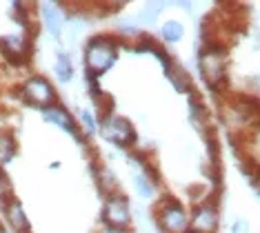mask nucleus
Returning a JSON list of instances; mask_svg holds the SVG:
<instances>
[{
    "mask_svg": "<svg viewBox=\"0 0 260 233\" xmlns=\"http://www.w3.org/2000/svg\"><path fill=\"white\" fill-rule=\"evenodd\" d=\"M43 116H45L47 122H54L56 127H60L62 131H67V134L76 136L80 142H85V138L80 136V124L76 122V118L67 109H64L62 105H56V107H51V109H45Z\"/></svg>",
    "mask_w": 260,
    "mask_h": 233,
    "instance_id": "9",
    "label": "nucleus"
},
{
    "mask_svg": "<svg viewBox=\"0 0 260 233\" xmlns=\"http://www.w3.org/2000/svg\"><path fill=\"white\" fill-rule=\"evenodd\" d=\"M187 233H196V231H187Z\"/></svg>",
    "mask_w": 260,
    "mask_h": 233,
    "instance_id": "24",
    "label": "nucleus"
},
{
    "mask_svg": "<svg viewBox=\"0 0 260 233\" xmlns=\"http://www.w3.org/2000/svg\"><path fill=\"white\" fill-rule=\"evenodd\" d=\"M153 220L162 233H187L189 231V209L180 200L165 195L153 207Z\"/></svg>",
    "mask_w": 260,
    "mask_h": 233,
    "instance_id": "3",
    "label": "nucleus"
},
{
    "mask_svg": "<svg viewBox=\"0 0 260 233\" xmlns=\"http://www.w3.org/2000/svg\"><path fill=\"white\" fill-rule=\"evenodd\" d=\"M122 47V40L114 34H96L85 43L82 58H85V69L89 82H96V78L114 67L118 60V51Z\"/></svg>",
    "mask_w": 260,
    "mask_h": 233,
    "instance_id": "1",
    "label": "nucleus"
},
{
    "mask_svg": "<svg viewBox=\"0 0 260 233\" xmlns=\"http://www.w3.org/2000/svg\"><path fill=\"white\" fill-rule=\"evenodd\" d=\"M93 173H96V180H98V187L100 191L107 195H114V193H120V187H118V180L111 176V171H107L105 167H93Z\"/></svg>",
    "mask_w": 260,
    "mask_h": 233,
    "instance_id": "12",
    "label": "nucleus"
},
{
    "mask_svg": "<svg viewBox=\"0 0 260 233\" xmlns=\"http://www.w3.org/2000/svg\"><path fill=\"white\" fill-rule=\"evenodd\" d=\"M20 95L27 105L36 107V109H43V111L60 105L54 85H51L45 76H29L20 87Z\"/></svg>",
    "mask_w": 260,
    "mask_h": 233,
    "instance_id": "4",
    "label": "nucleus"
},
{
    "mask_svg": "<svg viewBox=\"0 0 260 233\" xmlns=\"http://www.w3.org/2000/svg\"><path fill=\"white\" fill-rule=\"evenodd\" d=\"M134 187H136V191H138L140 195H143V198H151V195L156 193V184H153L149 178H147L143 171H138V169L134 171Z\"/></svg>",
    "mask_w": 260,
    "mask_h": 233,
    "instance_id": "16",
    "label": "nucleus"
},
{
    "mask_svg": "<svg viewBox=\"0 0 260 233\" xmlns=\"http://www.w3.org/2000/svg\"><path fill=\"white\" fill-rule=\"evenodd\" d=\"M100 134H103L105 140H109L111 145L120 147V149H129L136 145L138 136H136L134 124L122 116H116V113H109V116L100 118Z\"/></svg>",
    "mask_w": 260,
    "mask_h": 233,
    "instance_id": "6",
    "label": "nucleus"
},
{
    "mask_svg": "<svg viewBox=\"0 0 260 233\" xmlns=\"http://www.w3.org/2000/svg\"><path fill=\"white\" fill-rule=\"evenodd\" d=\"M3 209H5V218H7L9 226H11V229H14L16 233H31V226H29L27 213H25V209H22L20 200L16 198V195L5 202Z\"/></svg>",
    "mask_w": 260,
    "mask_h": 233,
    "instance_id": "10",
    "label": "nucleus"
},
{
    "mask_svg": "<svg viewBox=\"0 0 260 233\" xmlns=\"http://www.w3.org/2000/svg\"><path fill=\"white\" fill-rule=\"evenodd\" d=\"M229 233H249V226H247L245 220H236L234 226H232V231Z\"/></svg>",
    "mask_w": 260,
    "mask_h": 233,
    "instance_id": "21",
    "label": "nucleus"
},
{
    "mask_svg": "<svg viewBox=\"0 0 260 233\" xmlns=\"http://www.w3.org/2000/svg\"><path fill=\"white\" fill-rule=\"evenodd\" d=\"M251 182H253V187H256V189H258V193H260V167H258V171H256V173H253Z\"/></svg>",
    "mask_w": 260,
    "mask_h": 233,
    "instance_id": "23",
    "label": "nucleus"
},
{
    "mask_svg": "<svg viewBox=\"0 0 260 233\" xmlns=\"http://www.w3.org/2000/svg\"><path fill=\"white\" fill-rule=\"evenodd\" d=\"M56 76H58V80L60 82H69L72 80V76H74V67H72V60H69V56L67 53H58V58H56Z\"/></svg>",
    "mask_w": 260,
    "mask_h": 233,
    "instance_id": "17",
    "label": "nucleus"
},
{
    "mask_svg": "<svg viewBox=\"0 0 260 233\" xmlns=\"http://www.w3.org/2000/svg\"><path fill=\"white\" fill-rule=\"evenodd\" d=\"M165 74H167V78H169L171 85L176 87V91H180V93H193L191 78H189V74L180 67L178 62H174L169 69H165Z\"/></svg>",
    "mask_w": 260,
    "mask_h": 233,
    "instance_id": "11",
    "label": "nucleus"
},
{
    "mask_svg": "<svg viewBox=\"0 0 260 233\" xmlns=\"http://www.w3.org/2000/svg\"><path fill=\"white\" fill-rule=\"evenodd\" d=\"M43 20L47 29H49L54 36H60V29H62V16L58 11V5H43Z\"/></svg>",
    "mask_w": 260,
    "mask_h": 233,
    "instance_id": "13",
    "label": "nucleus"
},
{
    "mask_svg": "<svg viewBox=\"0 0 260 233\" xmlns=\"http://www.w3.org/2000/svg\"><path fill=\"white\" fill-rule=\"evenodd\" d=\"M218 226H220V207L216 193L189 209V231L218 233Z\"/></svg>",
    "mask_w": 260,
    "mask_h": 233,
    "instance_id": "5",
    "label": "nucleus"
},
{
    "mask_svg": "<svg viewBox=\"0 0 260 233\" xmlns=\"http://www.w3.org/2000/svg\"><path fill=\"white\" fill-rule=\"evenodd\" d=\"M9 198H14V187H11L7 173H5L3 167H0V202L5 205V202H7Z\"/></svg>",
    "mask_w": 260,
    "mask_h": 233,
    "instance_id": "19",
    "label": "nucleus"
},
{
    "mask_svg": "<svg viewBox=\"0 0 260 233\" xmlns=\"http://www.w3.org/2000/svg\"><path fill=\"white\" fill-rule=\"evenodd\" d=\"M198 71L209 91H222L229 74V47L218 43H205L198 53Z\"/></svg>",
    "mask_w": 260,
    "mask_h": 233,
    "instance_id": "2",
    "label": "nucleus"
},
{
    "mask_svg": "<svg viewBox=\"0 0 260 233\" xmlns=\"http://www.w3.org/2000/svg\"><path fill=\"white\" fill-rule=\"evenodd\" d=\"M100 220H103L105 226H120V229L132 226V207H129V200L125 198L122 191L105 198L103 209H100Z\"/></svg>",
    "mask_w": 260,
    "mask_h": 233,
    "instance_id": "7",
    "label": "nucleus"
},
{
    "mask_svg": "<svg viewBox=\"0 0 260 233\" xmlns=\"http://www.w3.org/2000/svg\"><path fill=\"white\" fill-rule=\"evenodd\" d=\"M80 120H82V124H85L87 134H93V131H96V122H93V118H91V113H89V111H82Z\"/></svg>",
    "mask_w": 260,
    "mask_h": 233,
    "instance_id": "20",
    "label": "nucleus"
},
{
    "mask_svg": "<svg viewBox=\"0 0 260 233\" xmlns=\"http://www.w3.org/2000/svg\"><path fill=\"white\" fill-rule=\"evenodd\" d=\"M162 7H165V3H147L145 9H143V14H140V20H143L145 25H153V22H156V18H158V14L162 11Z\"/></svg>",
    "mask_w": 260,
    "mask_h": 233,
    "instance_id": "18",
    "label": "nucleus"
},
{
    "mask_svg": "<svg viewBox=\"0 0 260 233\" xmlns=\"http://www.w3.org/2000/svg\"><path fill=\"white\" fill-rule=\"evenodd\" d=\"M96 233H132V229H120V226H100Z\"/></svg>",
    "mask_w": 260,
    "mask_h": 233,
    "instance_id": "22",
    "label": "nucleus"
},
{
    "mask_svg": "<svg viewBox=\"0 0 260 233\" xmlns=\"http://www.w3.org/2000/svg\"><path fill=\"white\" fill-rule=\"evenodd\" d=\"M0 233H3V229H0Z\"/></svg>",
    "mask_w": 260,
    "mask_h": 233,
    "instance_id": "25",
    "label": "nucleus"
},
{
    "mask_svg": "<svg viewBox=\"0 0 260 233\" xmlns=\"http://www.w3.org/2000/svg\"><path fill=\"white\" fill-rule=\"evenodd\" d=\"M0 53L9 64L22 67L31 58V45L22 36H3L0 38Z\"/></svg>",
    "mask_w": 260,
    "mask_h": 233,
    "instance_id": "8",
    "label": "nucleus"
},
{
    "mask_svg": "<svg viewBox=\"0 0 260 233\" xmlns=\"http://www.w3.org/2000/svg\"><path fill=\"white\" fill-rule=\"evenodd\" d=\"M16 153V140L9 131H0V167L9 162Z\"/></svg>",
    "mask_w": 260,
    "mask_h": 233,
    "instance_id": "15",
    "label": "nucleus"
},
{
    "mask_svg": "<svg viewBox=\"0 0 260 233\" xmlns=\"http://www.w3.org/2000/svg\"><path fill=\"white\" fill-rule=\"evenodd\" d=\"M160 34H162V40H165V43L176 45V43H180L182 36H185V27H182L178 20H167V22L162 25Z\"/></svg>",
    "mask_w": 260,
    "mask_h": 233,
    "instance_id": "14",
    "label": "nucleus"
}]
</instances>
